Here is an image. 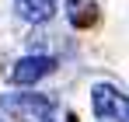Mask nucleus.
<instances>
[{"instance_id":"obj_1","label":"nucleus","mask_w":129,"mask_h":122,"mask_svg":"<svg viewBox=\"0 0 129 122\" xmlns=\"http://www.w3.org/2000/svg\"><path fill=\"white\" fill-rule=\"evenodd\" d=\"M91 105L98 122H129V98L112 84H98L91 91Z\"/></svg>"},{"instance_id":"obj_2","label":"nucleus","mask_w":129,"mask_h":122,"mask_svg":"<svg viewBox=\"0 0 129 122\" xmlns=\"http://www.w3.org/2000/svg\"><path fill=\"white\" fill-rule=\"evenodd\" d=\"M0 108L18 122H45L52 112V101L45 94H4Z\"/></svg>"},{"instance_id":"obj_3","label":"nucleus","mask_w":129,"mask_h":122,"mask_svg":"<svg viewBox=\"0 0 129 122\" xmlns=\"http://www.w3.org/2000/svg\"><path fill=\"white\" fill-rule=\"evenodd\" d=\"M56 70V59L52 56H24V59L14 63V70L7 73V80L11 84H35L42 80V77H49Z\"/></svg>"},{"instance_id":"obj_4","label":"nucleus","mask_w":129,"mask_h":122,"mask_svg":"<svg viewBox=\"0 0 129 122\" xmlns=\"http://www.w3.org/2000/svg\"><path fill=\"white\" fill-rule=\"evenodd\" d=\"M14 7H18V14L24 21H31V24H42L56 14V0H14Z\"/></svg>"},{"instance_id":"obj_5","label":"nucleus","mask_w":129,"mask_h":122,"mask_svg":"<svg viewBox=\"0 0 129 122\" xmlns=\"http://www.w3.org/2000/svg\"><path fill=\"white\" fill-rule=\"evenodd\" d=\"M66 7H70V21L77 24V28H87L91 21H94V4H87V0H66Z\"/></svg>"},{"instance_id":"obj_6","label":"nucleus","mask_w":129,"mask_h":122,"mask_svg":"<svg viewBox=\"0 0 129 122\" xmlns=\"http://www.w3.org/2000/svg\"><path fill=\"white\" fill-rule=\"evenodd\" d=\"M45 122H49V119H45ZM52 122H73V115H66V119H52Z\"/></svg>"},{"instance_id":"obj_7","label":"nucleus","mask_w":129,"mask_h":122,"mask_svg":"<svg viewBox=\"0 0 129 122\" xmlns=\"http://www.w3.org/2000/svg\"><path fill=\"white\" fill-rule=\"evenodd\" d=\"M0 122H4V119H0Z\"/></svg>"}]
</instances>
